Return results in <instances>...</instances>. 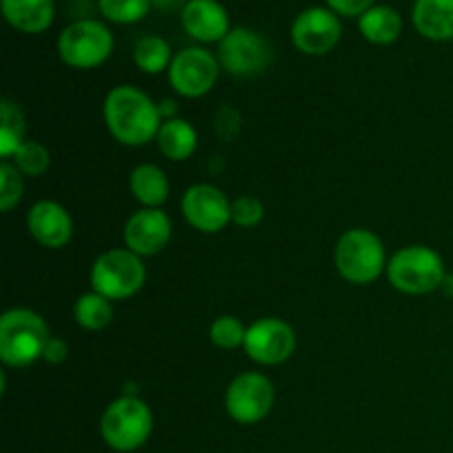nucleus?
Returning <instances> with one entry per match:
<instances>
[{
	"mask_svg": "<svg viewBox=\"0 0 453 453\" xmlns=\"http://www.w3.org/2000/svg\"><path fill=\"white\" fill-rule=\"evenodd\" d=\"M173 58L175 56H173L171 44L159 35H144L133 47V62L142 73L157 75L162 71H168Z\"/></svg>",
	"mask_w": 453,
	"mask_h": 453,
	"instance_id": "23",
	"label": "nucleus"
},
{
	"mask_svg": "<svg viewBox=\"0 0 453 453\" xmlns=\"http://www.w3.org/2000/svg\"><path fill=\"white\" fill-rule=\"evenodd\" d=\"M217 60L226 73L234 78H257L265 73L274 60L273 44L250 27H233L217 49Z\"/></svg>",
	"mask_w": 453,
	"mask_h": 453,
	"instance_id": "8",
	"label": "nucleus"
},
{
	"mask_svg": "<svg viewBox=\"0 0 453 453\" xmlns=\"http://www.w3.org/2000/svg\"><path fill=\"white\" fill-rule=\"evenodd\" d=\"M226 411L239 425H257L273 411L274 385L259 372L239 374L226 389Z\"/></svg>",
	"mask_w": 453,
	"mask_h": 453,
	"instance_id": "10",
	"label": "nucleus"
},
{
	"mask_svg": "<svg viewBox=\"0 0 453 453\" xmlns=\"http://www.w3.org/2000/svg\"><path fill=\"white\" fill-rule=\"evenodd\" d=\"M49 164H51V155H49L47 146L34 140H27L13 155V166L25 177L44 175L49 171Z\"/></svg>",
	"mask_w": 453,
	"mask_h": 453,
	"instance_id": "26",
	"label": "nucleus"
},
{
	"mask_svg": "<svg viewBox=\"0 0 453 453\" xmlns=\"http://www.w3.org/2000/svg\"><path fill=\"white\" fill-rule=\"evenodd\" d=\"M102 115L113 140L124 146L149 144L157 137L164 122L159 106L131 84H119L106 93Z\"/></svg>",
	"mask_w": 453,
	"mask_h": 453,
	"instance_id": "1",
	"label": "nucleus"
},
{
	"mask_svg": "<svg viewBox=\"0 0 453 453\" xmlns=\"http://www.w3.org/2000/svg\"><path fill=\"white\" fill-rule=\"evenodd\" d=\"M27 230L40 246L60 250L73 237V219L65 206L51 199H42L27 212Z\"/></svg>",
	"mask_w": 453,
	"mask_h": 453,
	"instance_id": "15",
	"label": "nucleus"
},
{
	"mask_svg": "<svg viewBox=\"0 0 453 453\" xmlns=\"http://www.w3.org/2000/svg\"><path fill=\"white\" fill-rule=\"evenodd\" d=\"M411 25L432 42L453 40V0H416Z\"/></svg>",
	"mask_w": 453,
	"mask_h": 453,
	"instance_id": "18",
	"label": "nucleus"
},
{
	"mask_svg": "<svg viewBox=\"0 0 453 453\" xmlns=\"http://www.w3.org/2000/svg\"><path fill=\"white\" fill-rule=\"evenodd\" d=\"M265 206L252 195H242L233 202V224L239 228H257L264 221Z\"/></svg>",
	"mask_w": 453,
	"mask_h": 453,
	"instance_id": "29",
	"label": "nucleus"
},
{
	"mask_svg": "<svg viewBox=\"0 0 453 453\" xmlns=\"http://www.w3.org/2000/svg\"><path fill=\"white\" fill-rule=\"evenodd\" d=\"M73 317L82 330L100 332L113 321V305L106 296L97 295L96 290L84 292L73 305Z\"/></svg>",
	"mask_w": 453,
	"mask_h": 453,
	"instance_id": "24",
	"label": "nucleus"
},
{
	"mask_svg": "<svg viewBox=\"0 0 453 453\" xmlns=\"http://www.w3.org/2000/svg\"><path fill=\"white\" fill-rule=\"evenodd\" d=\"M186 0H150V7L159 9V12H173L177 7H184Z\"/></svg>",
	"mask_w": 453,
	"mask_h": 453,
	"instance_id": "33",
	"label": "nucleus"
},
{
	"mask_svg": "<svg viewBox=\"0 0 453 453\" xmlns=\"http://www.w3.org/2000/svg\"><path fill=\"white\" fill-rule=\"evenodd\" d=\"M159 106V115H162V119L166 122V119H175L177 118V104L175 100H164Z\"/></svg>",
	"mask_w": 453,
	"mask_h": 453,
	"instance_id": "34",
	"label": "nucleus"
},
{
	"mask_svg": "<svg viewBox=\"0 0 453 453\" xmlns=\"http://www.w3.org/2000/svg\"><path fill=\"white\" fill-rule=\"evenodd\" d=\"M246 332L248 327L239 321L237 317H230V314H221L212 321L211 330V341L221 349H237L243 348L246 343Z\"/></svg>",
	"mask_w": 453,
	"mask_h": 453,
	"instance_id": "27",
	"label": "nucleus"
},
{
	"mask_svg": "<svg viewBox=\"0 0 453 453\" xmlns=\"http://www.w3.org/2000/svg\"><path fill=\"white\" fill-rule=\"evenodd\" d=\"M0 9L7 25L27 35L44 34L56 18L53 0H0Z\"/></svg>",
	"mask_w": 453,
	"mask_h": 453,
	"instance_id": "17",
	"label": "nucleus"
},
{
	"mask_svg": "<svg viewBox=\"0 0 453 453\" xmlns=\"http://www.w3.org/2000/svg\"><path fill=\"white\" fill-rule=\"evenodd\" d=\"M181 212L188 226L206 234L221 233L233 221V203L212 184H195L181 197Z\"/></svg>",
	"mask_w": 453,
	"mask_h": 453,
	"instance_id": "13",
	"label": "nucleus"
},
{
	"mask_svg": "<svg viewBox=\"0 0 453 453\" xmlns=\"http://www.w3.org/2000/svg\"><path fill=\"white\" fill-rule=\"evenodd\" d=\"M150 9V0H97V12L115 25H135L149 16Z\"/></svg>",
	"mask_w": 453,
	"mask_h": 453,
	"instance_id": "25",
	"label": "nucleus"
},
{
	"mask_svg": "<svg viewBox=\"0 0 453 453\" xmlns=\"http://www.w3.org/2000/svg\"><path fill=\"white\" fill-rule=\"evenodd\" d=\"M445 261L434 248L407 246L388 264V279L398 292L411 296L441 290L445 283Z\"/></svg>",
	"mask_w": 453,
	"mask_h": 453,
	"instance_id": "5",
	"label": "nucleus"
},
{
	"mask_svg": "<svg viewBox=\"0 0 453 453\" xmlns=\"http://www.w3.org/2000/svg\"><path fill=\"white\" fill-rule=\"evenodd\" d=\"M374 4L376 0H326V7L341 18H361Z\"/></svg>",
	"mask_w": 453,
	"mask_h": 453,
	"instance_id": "31",
	"label": "nucleus"
},
{
	"mask_svg": "<svg viewBox=\"0 0 453 453\" xmlns=\"http://www.w3.org/2000/svg\"><path fill=\"white\" fill-rule=\"evenodd\" d=\"M155 142H157L159 153L166 159H171V162H186L197 150V131H195L193 124L181 118L166 119L159 127Z\"/></svg>",
	"mask_w": 453,
	"mask_h": 453,
	"instance_id": "21",
	"label": "nucleus"
},
{
	"mask_svg": "<svg viewBox=\"0 0 453 453\" xmlns=\"http://www.w3.org/2000/svg\"><path fill=\"white\" fill-rule=\"evenodd\" d=\"M144 261L128 248L102 252L91 265V288L109 301L131 299L144 288Z\"/></svg>",
	"mask_w": 453,
	"mask_h": 453,
	"instance_id": "7",
	"label": "nucleus"
},
{
	"mask_svg": "<svg viewBox=\"0 0 453 453\" xmlns=\"http://www.w3.org/2000/svg\"><path fill=\"white\" fill-rule=\"evenodd\" d=\"M171 219L159 208H140L128 217L127 226H124V243L142 259L159 255L171 242Z\"/></svg>",
	"mask_w": 453,
	"mask_h": 453,
	"instance_id": "14",
	"label": "nucleus"
},
{
	"mask_svg": "<svg viewBox=\"0 0 453 453\" xmlns=\"http://www.w3.org/2000/svg\"><path fill=\"white\" fill-rule=\"evenodd\" d=\"M128 188L142 208H162L171 193L166 173L155 164H140L133 168L128 175Z\"/></svg>",
	"mask_w": 453,
	"mask_h": 453,
	"instance_id": "19",
	"label": "nucleus"
},
{
	"mask_svg": "<svg viewBox=\"0 0 453 453\" xmlns=\"http://www.w3.org/2000/svg\"><path fill=\"white\" fill-rule=\"evenodd\" d=\"M358 31L370 44L388 47L401 38L403 16L389 4H374L358 18Z\"/></svg>",
	"mask_w": 453,
	"mask_h": 453,
	"instance_id": "20",
	"label": "nucleus"
},
{
	"mask_svg": "<svg viewBox=\"0 0 453 453\" xmlns=\"http://www.w3.org/2000/svg\"><path fill=\"white\" fill-rule=\"evenodd\" d=\"M334 264L341 277L354 286L374 283L388 273L383 242L367 228H352L341 234L334 248Z\"/></svg>",
	"mask_w": 453,
	"mask_h": 453,
	"instance_id": "3",
	"label": "nucleus"
},
{
	"mask_svg": "<svg viewBox=\"0 0 453 453\" xmlns=\"http://www.w3.org/2000/svg\"><path fill=\"white\" fill-rule=\"evenodd\" d=\"M221 65L212 51L203 47H186L175 53L168 69V82L181 97H203L212 91Z\"/></svg>",
	"mask_w": 453,
	"mask_h": 453,
	"instance_id": "9",
	"label": "nucleus"
},
{
	"mask_svg": "<svg viewBox=\"0 0 453 453\" xmlns=\"http://www.w3.org/2000/svg\"><path fill=\"white\" fill-rule=\"evenodd\" d=\"M69 358V345H66L65 339H58V336H51L44 348L42 361L49 363V365H60Z\"/></svg>",
	"mask_w": 453,
	"mask_h": 453,
	"instance_id": "32",
	"label": "nucleus"
},
{
	"mask_svg": "<svg viewBox=\"0 0 453 453\" xmlns=\"http://www.w3.org/2000/svg\"><path fill=\"white\" fill-rule=\"evenodd\" d=\"M296 334L290 323L265 317L248 326L243 352L259 365H281L295 354Z\"/></svg>",
	"mask_w": 453,
	"mask_h": 453,
	"instance_id": "12",
	"label": "nucleus"
},
{
	"mask_svg": "<svg viewBox=\"0 0 453 453\" xmlns=\"http://www.w3.org/2000/svg\"><path fill=\"white\" fill-rule=\"evenodd\" d=\"M51 332L29 308H12L0 317V361L7 367H29L40 361Z\"/></svg>",
	"mask_w": 453,
	"mask_h": 453,
	"instance_id": "2",
	"label": "nucleus"
},
{
	"mask_svg": "<svg viewBox=\"0 0 453 453\" xmlns=\"http://www.w3.org/2000/svg\"><path fill=\"white\" fill-rule=\"evenodd\" d=\"M239 127H242V118L234 109L230 106H221L215 115V133L219 135V140L233 142L237 137Z\"/></svg>",
	"mask_w": 453,
	"mask_h": 453,
	"instance_id": "30",
	"label": "nucleus"
},
{
	"mask_svg": "<svg viewBox=\"0 0 453 453\" xmlns=\"http://www.w3.org/2000/svg\"><path fill=\"white\" fill-rule=\"evenodd\" d=\"M22 173L12 162L0 164V211L9 212L20 203L25 195V181Z\"/></svg>",
	"mask_w": 453,
	"mask_h": 453,
	"instance_id": "28",
	"label": "nucleus"
},
{
	"mask_svg": "<svg viewBox=\"0 0 453 453\" xmlns=\"http://www.w3.org/2000/svg\"><path fill=\"white\" fill-rule=\"evenodd\" d=\"M25 113L20 104L4 97L0 102V157L3 162L13 159L16 150L25 144Z\"/></svg>",
	"mask_w": 453,
	"mask_h": 453,
	"instance_id": "22",
	"label": "nucleus"
},
{
	"mask_svg": "<svg viewBox=\"0 0 453 453\" xmlns=\"http://www.w3.org/2000/svg\"><path fill=\"white\" fill-rule=\"evenodd\" d=\"M153 411L140 396L122 394L104 410L100 418V436L111 449L135 451L150 438Z\"/></svg>",
	"mask_w": 453,
	"mask_h": 453,
	"instance_id": "4",
	"label": "nucleus"
},
{
	"mask_svg": "<svg viewBox=\"0 0 453 453\" xmlns=\"http://www.w3.org/2000/svg\"><path fill=\"white\" fill-rule=\"evenodd\" d=\"M441 290L445 292V295L449 296V299H453V274L447 273V277H445V283H442V288H441Z\"/></svg>",
	"mask_w": 453,
	"mask_h": 453,
	"instance_id": "35",
	"label": "nucleus"
},
{
	"mask_svg": "<svg viewBox=\"0 0 453 453\" xmlns=\"http://www.w3.org/2000/svg\"><path fill=\"white\" fill-rule=\"evenodd\" d=\"M115 47L113 31L100 20L80 18L58 35V56L71 69L88 71L104 65Z\"/></svg>",
	"mask_w": 453,
	"mask_h": 453,
	"instance_id": "6",
	"label": "nucleus"
},
{
	"mask_svg": "<svg viewBox=\"0 0 453 453\" xmlns=\"http://www.w3.org/2000/svg\"><path fill=\"white\" fill-rule=\"evenodd\" d=\"M343 35L341 16L327 7H308L292 20L290 40L303 56H326Z\"/></svg>",
	"mask_w": 453,
	"mask_h": 453,
	"instance_id": "11",
	"label": "nucleus"
},
{
	"mask_svg": "<svg viewBox=\"0 0 453 453\" xmlns=\"http://www.w3.org/2000/svg\"><path fill=\"white\" fill-rule=\"evenodd\" d=\"M180 22L197 42L219 44L230 34V16L219 0H186L180 9Z\"/></svg>",
	"mask_w": 453,
	"mask_h": 453,
	"instance_id": "16",
	"label": "nucleus"
}]
</instances>
